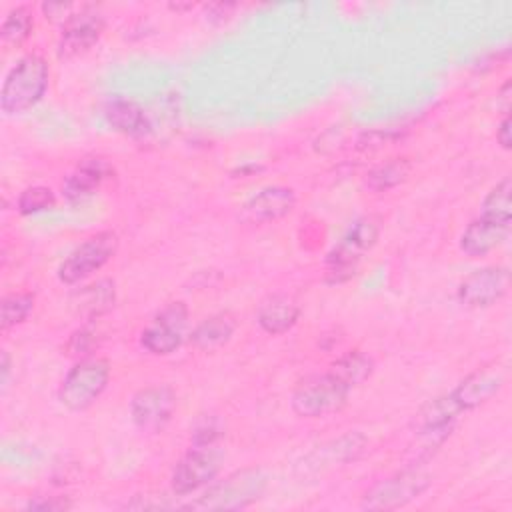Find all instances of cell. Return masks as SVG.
<instances>
[{
  "instance_id": "obj_9",
  "label": "cell",
  "mask_w": 512,
  "mask_h": 512,
  "mask_svg": "<svg viewBox=\"0 0 512 512\" xmlns=\"http://www.w3.org/2000/svg\"><path fill=\"white\" fill-rule=\"evenodd\" d=\"M188 310L184 302H172L166 306L150 326H146L140 334V344L158 356H166L174 352L182 344V330L186 326Z\"/></svg>"
},
{
  "instance_id": "obj_16",
  "label": "cell",
  "mask_w": 512,
  "mask_h": 512,
  "mask_svg": "<svg viewBox=\"0 0 512 512\" xmlns=\"http://www.w3.org/2000/svg\"><path fill=\"white\" fill-rule=\"evenodd\" d=\"M300 314L298 302L288 294H272L258 306V324L268 334H282L290 330Z\"/></svg>"
},
{
  "instance_id": "obj_14",
  "label": "cell",
  "mask_w": 512,
  "mask_h": 512,
  "mask_svg": "<svg viewBox=\"0 0 512 512\" xmlns=\"http://www.w3.org/2000/svg\"><path fill=\"white\" fill-rule=\"evenodd\" d=\"M296 196L292 188L286 186H268L248 198L240 208V218L248 224H266L284 218L292 212Z\"/></svg>"
},
{
  "instance_id": "obj_17",
  "label": "cell",
  "mask_w": 512,
  "mask_h": 512,
  "mask_svg": "<svg viewBox=\"0 0 512 512\" xmlns=\"http://www.w3.org/2000/svg\"><path fill=\"white\" fill-rule=\"evenodd\" d=\"M110 174V168L104 160L92 158L84 160L64 182V196L70 200H80L90 196L98 186L104 182V178Z\"/></svg>"
},
{
  "instance_id": "obj_13",
  "label": "cell",
  "mask_w": 512,
  "mask_h": 512,
  "mask_svg": "<svg viewBox=\"0 0 512 512\" xmlns=\"http://www.w3.org/2000/svg\"><path fill=\"white\" fill-rule=\"evenodd\" d=\"M506 372L502 366L492 364L486 368H478L470 376H466L450 394L452 402L460 412L472 410L492 398L504 384Z\"/></svg>"
},
{
  "instance_id": "obj_1",
  "label": "cell",
  "mask_w": 512,
  "mask_h": 512,
  "mask_svg": "<svg viewBox=\"0 0 512 512\" xmlns=\"http://www.w3.org/2000/svg\"><path fill=\"white\" fill-rule=\"evenodd\" d=\"M48 86V64L38 54H28L16 62L8 72L2 92L0 106L6 114H18L32 108L46 92Z\"/></svg>"
},
{
  "instance_id": "obj_10",
  "label": "cell",
  "mask_w": 512,
  "mask_h": 512,
  "mask_svg": "<svg viewBox=\"0 0 512 512\" xmlns=\"http://www.w3.org/2000/svg\"><path fill=\"white\" fill-rule=\"evenodd\" d=\"M510 286L506 268L488 266L470 272L458 286V300L466 308H486L498 302Z\"/></svg>"
},
{
  "instance_id": "obj_25",
  "label": "cell",
  "mask_w": 512,
  "mask_h": 512,
  "mask_svg": "<svg viewBox=\"0 0 512 512\" xmlns=\"http://www.w3.org/2000/svg\"><path fill=\"white\" fill-rule=\"evenodd\" d=\"M112 304H114V284L108 280L88 286V290H84V294L80 296V308L92 316L108 310Z\"/></svg>"
},
{
  "instance_id": "obj_2",
  "label": "cell",
  "mask_w": 512,
  "mask_h": 512,
  "mask_svg": "<svg viewBox=\"0 0 512 512\" xmlns=\"http://www.w3.org/2000/svg\"><path fill=\"white\" fill-rule=\"evenodd\" d=\"M266 488V476L258 468H244L212 484L190 510H238L256 502Z\"/></svg>"
},
{
  "instance_id": "obj_7",
  "label": "cell",
  "mask_w": 512,
  "mask_h": 512,
  "mask_svg": "<svg viewBox=\"0 0 512 512\" xmlns=\"http://www.w3.org/2000/svg\"><path fill=\"white\" fill-rule=\"evenodd\" d=\"M118 238L114 232H98L82 242L58 268V278L66 284H76L100 270L116 252Z\"/></svg>"
},
{
  "instance_id": "obj_31",
  "label": "cell",
  "mask_w": 512,
  "mask_h": 512,
  "mask_svg": "<svg viewBox=\"0 0 512 512\" xmlns=\"http://www.w3.org/2000/svg\"><path fill=\"white\" fill-rule=\"evenodd\" d=\"M8 372H10V358H8V354L4 352V354H2V384H4L6 378H8Z\"/></svg>"
},
{
  "instance_id": "obj_8",
  "label": "cell",
  "mask_w": 512,
  "mask_h": 512,
  "mask_svg": "<svg viewBox=\"0 0 512 512\" xmlns=\"http://www.w3.org/2000/svg\"><path fill=\"white\" fill-rule=\"evenodd\" d=\"M220 462H222V454L216 448H212V444L208 446L196 444V448H192L176 464L172 472V490L184 496L202 488L204 484L214 480V476L220 470Z\"/></svg>"
},
{
  "instance_id": "obj_4",
  "label": "cell",
  "mask_w": 512,
  "mask_h": 512,
  "mask_svg": "<svg viewBox=\"0 0 512 512\" xmlns=\"http://www.w3.org/2000/svg\"><path fill=\"white\" fill-rule=\"evenodd\" d=\"M108 376H110V368L106 360L84 358L62 380L58 398L72 412L86 410L104 392L108 384Z\"/></svg>"
},
{
  "instance_id": "obj_15",
  "label": "cell",
  "mask_w": 512,
  "mask_h": 512,
  "mask_svg": "<svg viewBox=\"0 0 512 512\" xmlns=\"http://www.w3.org/2000/svg\"><path fill=\"white\" fill-rule=\"evenodd\" d=\"M510 232V224L486 216L472 220L460 236V250L468 256H484L500 246Z\"/></svg>"
},
{
  "instance_id": "obj_24",
  "label": "cell",
  "mask_w": 512,
  "mask_h": 512,
  "mask_svg": "<svg viewBox=\"0 0 512 512\" xmlns=\"http://www.w3.org/2000/svg\"><path fill=\"white\" fill-rule=\"evenodd\" d=\"M34 306V296L26 294V292H14L10 296H6L2 300V312H0V320H2V330H8L16 324H20L22 320L28 318V314L32 312Z\"/></svg>"
},
{
  "instance_id": "obj_12",
  "label": "cell",
  "mask_w": 512,
  "mask_h": 512,
  "mask_svg": "<svg viewBox=\"0 0 512 512\" xmlns=\"http://www.w3.org/2000/svg\"><path fill=\"white\" fill-rule=\"evenodd\" d=\"M104 30V18L90 8H82L76 14H70L64 22L62 38L58 44L60 58H72L96 44Z\"/></svg>"
},
{
  "instance_id": "obj_5",
  "label": "cell",
  "mask_w": 512,
  "mask_h": 512,
  "mask_svg": "<svg viewBox=\"0 0 512 512\" xmlns=\"http://www.w3.org/2000/svg\"><path fill=\"white\" fill-rule=\"evenodd\" d=\"M350 388L344 386L334 374L310 376L302 380L292 394V408L298 416L320 418L338 412L348 398Z\"/></svg>"
},
{
  "instance_id": "obj_22",
  "label": "cell",
  "mask_w": 512,
  "mask_h": 512,
  "mask_svg": "<svg viewBox=\"0 0 512 512\" xmlns=\"http://www.w3.org/2000/svg\"><path fill=\"white\" fill-rule=\"evenodd\" d=\"M408 172H410V162L406 158H394L386 164H380L372 172H368L366 184L372 190H388V188L400 184L402 180H406Z\"/></svg>"
},
{
  "instance_id": "obj_21",
  "label": "cell",
  "mask_w": 512,
  "mask_h": 512,
  "mask_svg": "<svg viewBox=\"0 0 512 512\" xmlns=\"http://www.w3.org/2000/svg\"><path fill=\"white\" fill-rule=\"evenodd\" d=\"M510 192H512V180H510V178H504L502 182H498V184L488 192V196L484 198L480 216H486V218H492V220L510 224V220H512Z\"/></svg>"
},
{
  "instance_id": "obj_6",
  "label": "cell",
  "mask_w": 512,
  "mask_h": 512,
  "mask_svg": "<svg viewBox=\"0 0 512 512\" xmlns=\"http://www.w3.org/2000/svg\"><path fill=\"white\" fill-rule=\"evenodd\" d=\"M430 486V476L420 468L402 470L364 494L362 508L368 510H394L418 498Z\"/></svg>"
},
{
  "instance_id": "obj_3",
  "label": "cell",
  "mask_w": 512,
  "mask_h": 512,
  "mask_svg": "<svg viewBox=\"0 0 512 512\" xmlns=\"http://www.w3.org/2000/svg\"><path fill=\"white\" fill-rule=\"evenodd\" d=\"M378 232L380 226L374 216L356 220L326 258V282L340 284L352 278L362 256L378 240Z\"/></svg>"
},
{
  "instance_id": "obj_27",
  "label": "cell",
  "mask_w": 512,
  "mask_h": 512,
  "mask_svg": "<svg viewBox=\"0 0 512 512\" xmlns=\"http://www.w3.org/2000/svg\"><path fill=\"white\" fill-rule=\"evenodd\" d=\"M92 334L88 330H80L76 334H72L70 342H68V350L70 354H86L92 346Z\"/></svg>"
},
{
  "instance_id": "obj_20",
  "label": "cell",
  "mask_w": 512,
  "mask_h": 512,
  "mask_svg": "<svg viewBox=\"0 0 512 512\" xmlns=\"http://www.w3.org/2000/svg\"><path fill=\"white\" fill-rule=\"evenodd\" d=\"M372 366L374 364L366 354L354 350V352H348L342 358H338L332 364L330 374H334L344 386H348L352 390L354 386L362 384L372 374Z\"/></svg>"
},
{
  "instance_id": "obj_28",
  "label": "cell",
  "mask_w": 512,
  "mask_h": 512,
  "mask_svg": "<svg viewBox=\"0 0 512 512\" xmlns=\"http://www.w3.org/2000/svg\"><path fill=\"white\" fill-rule=\"evenodd\" d=\"M66 508H70V502H66L64 498L38 500V502L28 504V510H66Z\"/></svg>"
},
{
  "instance_id": "obj_29",
  "label": "cell",
  "mask_w": 512,
  "mask_h": 512,
  "mask_svg": "<svg viewBox=\"0 0 512 512\" xmlns=\"http://www.w3.org/2000/svg\"><path fill=\"white\" fill-rule=\"evenodd\" d=\"M496 138H498V142H500V146L504 148V150H508L510 146H512V134H510V116L506 114L504 116V120L500 122V128H498V134H496Z\"/></svg>"
},
{
  "instance_id": "obj_11",
  "label": "cell",
  "mask_w": 512,
  "mask_h": 512,
  "mask_svg": "<svg viewBox=\"0 0 512 512\" xmlns=\"http://www.w3.org/2000/svg\"><path fill=\"white\" fill-rule=\"evenodd\" d=\"M176 406V396L168 386H146L132 396L130 414L138 428L158 430L162 428Z\"/></svg>"
},
{
  "instance_id": "obj_23",
  "label": "cell",
  "mask_w": 512,
  "mask_h": 512,
  "mask_svg": "<svg viewBox=\"0 0 512 512\" xmlns=\"http://www.w3.org/2000/svg\"><path fill=\"white\" fill-rule=\"evenodd\" d=\"M32 12L26 6H18L8 12L4 24H2V42L4 44H20L28 38L32 30Z\"/></svg>"
},
{
  "instance_id": "obj_30",
  "label": "cell",
  "mask_w": 512,
  "mask_h": 512,
  "mask_svg": "<svg viewBox=\"0 0 512 512\" xmlns=\"http://www.w3.org/2000/svg\"><path fill=\"white\" fill-rule=\"evenodd\" d=\"M70 8H72L70 4H62V2H46V4H42V10H44L46 18H52V20H54L56 16L66 14Z\"/></svg>"
},
{
  "instance_id": "obj_18",
  "label": "cell",
  "mask_w": 512,
  "mask_h": 512,
  "mask_svg": "<svg viewBox=\"0 0 512 512\" xmlns=\"http://www.w3.org/2000/svg\"><path fill=\"white\" fill-rule=\"evenodd\" d=\"M104 114H106V120L118 132H122L126 136L138 138V136H144L150 130L148 118H146L144 110L136 102L120 100V98L112 100V102H108Z\"/></svg>"
},
{
  "instance_id": "obj_19",
  "label": "cell",
  "mask_w": 512,
  "mask_h": 512,
  "mask_svg": "<svg viewBox=\"0 0 512 512\" xmlns=\"http://www.w3.org/2000/svg\"><path fill=\"white\" fill-rule=\"evenodd\" d=\"M234 332V320L228 314H216L206 318L204 322H200L192 336L190 342L200 348V350H212L220 344H224Z\"/></svg>"
},
{
  "instance_id": "obj_26",
  "label": "cell",
  "mask_w": 512,
  "mask_h": 512,
  "mask_svg": "<svg viewBox=\"0 0 512 512\" xmlns=\"http://www.w3.org/2000/svg\"><path fill=\"white\" fill-rule=\"evenodd\" d=\"M52 206H54V194L50 188H44V186L26 188L18 198V210L22 214H34L40 210H48Z\"/></svg>"
}]
</instances>
